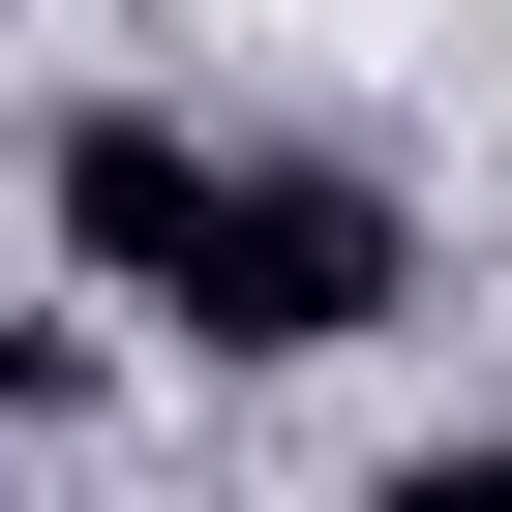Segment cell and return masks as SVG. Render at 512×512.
Instances as JSON below:
<instances>
[{
  "instance_id": "6da1fadb",
  "label": "cell",
  "mask_w": 512,
  "mask_h": 512,
  "mask_svg": "<svg viewBox=\"0 0 512 512\" xmlns=\"http://www.w3.org/2000/svg\"><path fill=\"white\" fill-rule=\"evenodd\" d=\"M31 211H61V272L151 302L181 362H332V332L422 302V211H392L362 151H241V121H181V91H91V121L31 151Z\"/></svg>"
},
{
  "instance_id": "7a4b0ae2",
  "label": "cell",
  "mask_w": 512,
  "mask_h": 512,
  "mask_svg": "<svg viewBox=\"0 0 512 512\" xmlns=\"http://www.w3.org/2000/svg\"><path fill=\"white\" fill-rule=\"evenodd\" d=\"M362 512H512V452H392V482H362Z\"/></svg>"
},
{
  "instance_id": "3957f363",
  "label": "cell",
  "mask_w": 512,
  "mask_h": 512,
  "mask_svg": "<svg viewBox=\"0 0 512 512\" xmlns=\"http://www.w3.org/2000/svg\"><path fill=\"white\" fill-rule=\"evenodd\" d=\"M0 422H61V332H31V302H0Z\"/></svg>"
}]
</instances>
